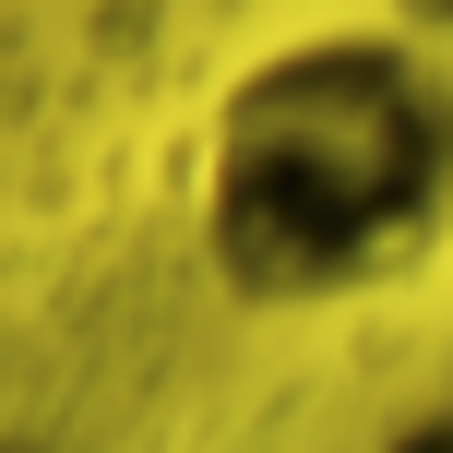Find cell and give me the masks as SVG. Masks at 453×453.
Returning <instances> with one entry per match:
<instances>
[{"mask_svg": "<svg viewBox=\"0 0 453 453\" xmlns=\"http://www.w3.org/2000/svg\"><path fill=\"white\" fill-rule=\"evenodd\" d=\"M191 226L250 311L418 287L453 250V60L394 24L263 48L203 119Z\"/></svg>", "mask_w": 453, "mask_h": 453, "instance_id": "6da1fadb", "label": "cell"}, {"mask_svg": "<svg viewBox=\"0 0 453 453\" xmlns=\"http://www.w3.org/2000/svg\"><path fill=\"white\" fill-rule=\"evenodd\" d=\"M394 453H453V418H406V430H394Z\"/></svg>", "mask_w": 453, "mask_h": 453, "instance_id": "7a4b0ae2", "label": "cell"}, {"mask_svg": "<svg viewBox=\"0 0 453 453\" xmlns=\"http://www.w3.org/2000/svg\"><path fill=\"white\" fill-rule=\"evenodd\" d=\"M0 453H48V441H0Z\"/></svg>", "mask_w": 453, "mask_h": 453, "instance_id": "3957f363", "label": "cell"}]
</instances>
